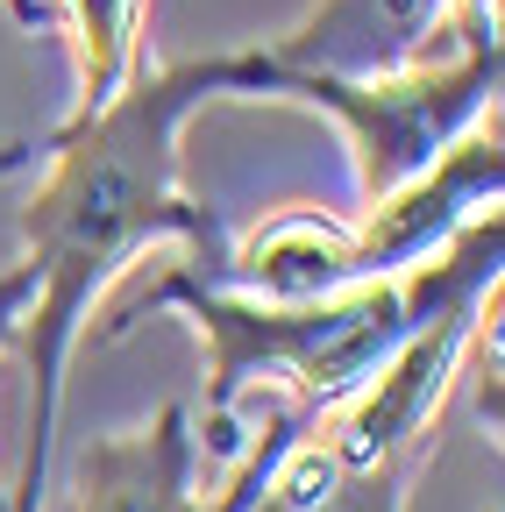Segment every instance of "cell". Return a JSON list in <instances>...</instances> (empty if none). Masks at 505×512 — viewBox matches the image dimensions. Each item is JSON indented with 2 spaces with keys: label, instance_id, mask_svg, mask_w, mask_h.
<instances>
[{
  "label": "cell",
  "instance_id": "1",
  "mask_svg": "<svg viewBox=\"0 0 505 512\" xmlns=\"http://www.w3.org/2000/svg\"><path fill=\"white\" fill-rule=\"evenodd\" d=\"M228 93H271V57L257 50H214L185 57L164 72H129L107 107L72 114L50 143V178L22 207L29 235V271H36V306L22 320V363L36 370V434H29V470L8 512H43L50 491V434L65 406V363L86 328L93 299L129 271V256L150 242L178 235L200 256L221 249L214 214L178 185V128L193 107L228 100Z\"/></svg>",
  "mask_w": 505,
  "mask_h": 512
},
{
  "label": "cell",
  "instance_id": "2",
  "mask_svg": "<svg viewBox=\"0 0 505 512\" xmlns=\"http://www.w3.org/2000/svg\"><path fill=\"white\" fill-rule=\"evenodd\" d=\"M498 249H505V221H498V207H484L477 221H463L449 235L441 264L427 256V264H413L399 278H370V285L321 292V299H257V292L207 285L200 271H171L150 292V306H178L200 320V335H207V441L235 448V406L249 384H285L292 406L313 420L335 413L392 363V349L441 299L498 285Z\"/></svg>",
  "mask_w": 505,
  "mask_h": 512
},
{
  "label": "cell",
  "instance_id": "3",
  "mask_svg": "<svg viewBox=\"0 0 505 512\" xmlns=\"http://www.w3.org/2000/svg\"><path fill=\"white\" fill-rule=\"evenodd\" d=\"M498 178H505L498 121L491 128L477 121L420 178L392 185L385 200H370L363 228H328L313 214H278L235 249L193 256V271L207 285L257 292V299H321V292H349V285H370V278H399V271L427 264L434 249H449V235L463 221L498 207Z\"/></svg>",
  "mask_w": 505,
  "mask_h": 512
},
{
  "label": "cell",
  "instance_id": "4",
  "mask_svg": "<svg viewBox=\"0 0 505 512\" xmlns=\"http://www.w3.org/2000/svg\"><path fill=\"white\" fill-rule=\"evenodd\" d=\"M271 93L328 107L342 121L349 157H356V192L370 207L392 185L420 178L463 128L498 114V43H477L463 57H434V64H406V72H385V79H328V72L271 64Z\"/></svg>",
  "mask_w": 505,
  "mask_h": 512
},
{
  "label": "cell",
  "instance_id": "5",
  "mask_svg": "<svg viewBox=\"0 0 505 512\" xmlns=\"http://www.w3.org/2000/svg\"><path fill=\"white\" fill-rule=\"evenodd\" d=\"M498 285H477V292H456L441 299L420 328L392 349V363L377 370L356 399L335 406V427L321 434L328 456L342 470H370V463H399L434 434V413L449 399V384L463 370V349L477 342V320H484V299Z\"/></svg>",
  "mask_w": 505,
  "mask_h": 512
},
{
  "label": "cell",
  "instance_id": "6",
  "mask_svg": "<svg viewBox=\"0 0 505 512\" xmlns=\"http://www.w3.org/2000/svg\"><path fill=\"white\" fill-rule=\"evenodd\" d=\"M498 43L491 22L463 15L456 0H313V8L271 36V64L285 72H328V79H385L406 64L463 57Z\"/></svg>",
  "mask_w": 505,
  "mask_h": 512
},
{
  "label": "cell",
  "instance_id": "7",
  "mask_svg": "<svg viewBox=\"0 0 505 512\" xmlns=\"http://www.w3.org/2000/svg\"><path fill=\"white\" fill-rule=\"evenodd\" d=\"M185 427H193V413L171 399L136 434H93L86 456H79L72 512H207L193 491L200 441Z\"/></svg>",
  "mask_w": 505,
  "mask_h": 512
},
{
  "label": "cell",
  "instance_id": "8",
  "mask_svg": "<svg viewBox=\"0 0 505 512\" xmlns=\"http://www.w3.org/2000/svg\"><path fill=\"white\" fill-rule=\"evenodd\" d=\"M57 22L72 29V50H79L72 114H93L129 86L136 57H143V0H57Z\"/></svg>",
  "mask_w": 505,
  "mask_h": 512
},
{
  "label": "cell",
  "instance_id": "9",
  "mask_svg": "<svg viewBox=\"0 0 505 512\" xmlns=\"http://www.w3.org/2000/svg\"><path fill=\"white\" fill-rule=\"evenodd\" d=\"M29 306H36V271H29V256H22L15 271H0V356H8V349L22 342ZM0 512H8V491H0Z\"/></svg>",
  "mask_w": 505,
  "mask_h": 512
},
{
  "label": "cell",
  "instance_id": "10",
  "mask_svg": "<svg viewBox=\"0 0 505 512\" xmlns=\"http://www.w3.org/2000/svg\"><path fill=\"white\" fill-rule=\"evenodd\" d=\"M15 15H22V22H57L50 0H15Z\"/></svg>",
  "mask_w": 505,
  "mask_h": 512
},
{
  "label": "cell",
  "instance_id": "11",
  "mask_svg": "<svg viewBox=\"0 0 505 512\" xmlns=\"http://www.w3.org/2000/svg\"><path fill=\"white\" fill-rule=\"evenodd\" d=\"M456 8H463V15H477V22H491V29H498V0H456Z\"/></svg>",
  "mask_w": 505,
  "mask_h": 512
},
{
  "label": "cell",
  "instance_id": "12",
  "mask_svg": "<svg viewBox=\"0 0 505 512\" xmlns=\"http://www.w3.org/2000/svg\"><path fill=\"white\" fill-rule=\"evenodd\" d=\"M8 164H15V150H8V157H0V171H8Z\"/></svg>",
  "mask_w": 505,
  "mask_h": 512
}]
</instances>
